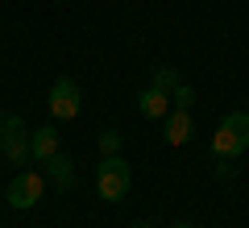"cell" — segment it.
Here are the masks:
<instances>
[{
    "label": "cell",
    "mask_w": 249,
    "mask_h": 228,
    "mask_svg": "<svg viewBox=\"0 0 249 228\" xmlns=\"http://www.w3.org/2000/svg\"><path fill=\"white\" fill-rule=\"evenodd\" d=\"M249 149V116L245 112H229L212 133V154L220 162H232L237 154Z\"/></svg>",
    "instance_id": "obj_1"
},
{
    "label": "cell",
    "mask_w": 249,
    "mask_h": 228,
    "mask_svg": "<svg viewBox=\"0 0 249 228\" xmlns=\"http://www.w3.org/2000/svg\"><path fill=\"white\" fill-rule=\"evenodd\" d=\"M129 183H133L129 162H124L121 154H104V162H100V170H96V191H100V199L121 203L124 195H129Z\"/></svg>",
    "instance_id": "obj_2"
},
{
    "label": "cell",
    "mask_w": 249,
    "mask_h": 228,
    "mask_svg": "<svg viewBox=\"0 0 249 228\" xmlns=\"http://www.w3.org/2000/svg\"><path fill=\"white\" fill-rule=\"evenodd\" d=\"M0 154H4L13 166H21V170L34 162V149H29L25 121H21L17 112H4V116H0Z\"/></svg>",
    "instance_id": "obj_3"
},
{
    "label": "cell",
    "mask_w": 249,
    "mask_h": 228,
    "mask_svg": "<svg viewBox=\"0 0 249 228\" xmlns=\"http://www.w3.org/2000/svg\"><path fill=\"white\" fill-rule=\"evenodd\" d=\"M42 191H46V178L37 175V170H17V178L9 183V208H17V211H29V208H37L42 203Z\"/></svg>",
    "instance_id": "obj_4"
},
{
    "label": "cell",
    "mask_w": 249,
    "mask_h": 228,
    "mask_svg": "<svg viewBox=\"0 0 249 228\" xmlns=\"http://www.w3.org/2000/svg\"><path fill=\"white\" fill-rule=\"evenodd\" d=\"M50 112L58 116V121H75V116H79V83L75 79L58 75V83L50 88Z\"/></svg>",
    "instance_id": "obj_5"
},
{
    "label": "cell",
    "mask_w": 249,
    "mask_h": 228,
    "mask_svg": "<svg viewBox=\"0 0 249 228\" xmlns=\"http://www.w3.org/2000/svg\"><path fill=\"white\" fill-rule=\"evenodd\" d=\"M42 178H50L58 191H71V187H75V166H71V158L58 149L50 162H42Z\"/></svg>",
    "instance_id": "obj_6"
},
{
    "label": "cell",
    "mask_w": 249,
    "mask_h": 228,
    "mask_svg": "<svg viewBox=\"0 0 249 228\" xmlns=\"http://www.w3.org/2000/svg\"><path fill=\"white\" fill-rule=\"evenodd\" d=\"M137 112H142L145 121H166V116H170V91L145 88L142 96H137Z\"/></svg>",
    "instance_id": "obj_7"
},
{
    "label": "cell",
    "mask_w": 249,
    "mask_h": 228,
    "mask_svg": "<svg viewBox=\"0 0 249 228\" xmlns=\"http://www.w3.org/2000/svg\"><path fill=\"white\" fill-rule=\"evenodd\" d=\"M29 149H34V162H50L58 154V133H54V124H42V129L29 133Z\"/></svg>",
    "instance_id": "obj_8"
},
{
    "label": "cell",
    "mask_w": 249,
    "mask_h": 228,
    "mask_svg": "<svg viewBox=\"0 0 249 228\" xmlns=\"http://www.w3.org/2000/svg\"><path fill=\"white\" fill-rule=\"evenodd\" d=\"M187 137H191V108H175L166 116V141L170 145H187Z\"/></svg>",
    "instance_id": "obj_9"
},
{
    "label": "cell",
    "mask_w": 249,
    "mask_h": 228,
    "mask_svg": "<svg viewBox=\"0 0 249 228\" xmlns=\"http://www.w3.org/2000/svg\"><path fill=\"white\" fill-rule=\"evenodd\" d=\"M178 70L175 67H154V79H150V88H158V91H175L178 88Z\"/></svg>",
    "instance_id": "obj_10"
},
{
    "label": "cell",
    "mask_w": 249,
    "mask_h": 228,
    "mask_svg": "<svg viewBox=\"0 0 249 228\" xmlns=\"http://www.w3.org/2000/svg\"><path fill=\"white\" fill-rule=\"evenodd\" d=\"M170 100H175V108H191V104H196V91L187 88V83H178V88L170 91Z\"/></svg>",
    "instance_id": "obj_11"
},
{
    "label": "cell",
    "mask_w": 249,
    "mask_h": 228,
    "mask_svg": "<svg viewBox=\"0 0 249 228\" xmlns=\"http://www.w3.org/2000/svg\"><path fill=\"white\" fill-rule=\"evenodd\" d=\"M100 149H104V154H121V133L104 129V133H100Z\"/></svg>",
    "instance_id": "obj_12"
},
{
    "label": "cell",
    "mask_w": 249,
    "mask_h": 228,
    "mask_svg": "<svg viewBox=\"0 0 249 228\" xmlns=\"http://www.w3.org/2000/svg\"><path fill=\"white\" fill-rule=\"evenodd\" d=\"M170 228H196V224H183V220H178V224H170Z\"/></svg>",
    "instance_id": "obj_13"
},
{
    "label": "cell",
    "mask_w": 249,
    "mask_h": 228,
    "mask_svg": "<svg viewBox=\"0 0 249 228\" xmlns=\"http://www.w3.org/2000/svg\"><path fill=\"white\" fill-rule=\"evenodd\" d=\"M133 228H150V224H145V220H137V224H133Z\"/></svg>",
    "instance_id": "obj_14"
},
{
    "label": "cell",
    "mask_w": 249,
    "mask_h": 228,
    "mask_svg": "<svg viewBox=\"0 0 249 228\" xmlns=\"http://www.w3.org/2000/svg\"><path fill=\"white\" fill-rule=\"evenodd\" d=\"M245 116H249V104H245Z\"/></svg>",
    "instance_id": "obj_15"
}]
</instances>
